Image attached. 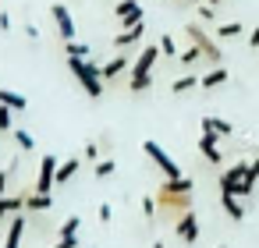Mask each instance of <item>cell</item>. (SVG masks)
<instances>
[{
    "mask_svg": "<svg viewBox=\"0 0 259 248\" xmlns=\"http://www.w3.org/2000/svg\"><path fill=\"white\" fill-rule=\"evenodd\" d=\"M68 68H71V75L78 78V85L85 89V96H89V100H100V96H103V71H100L93 61L68 57Z\"/></svg>",
    "mask_w": 259,
    "mask_h": 248,
    "instance_id": "obj_1",
    "label": "cell"
},
{
    "mask_svg": "<svg viewBox=\"0 0 259 248\" xmlns=\"http://www.w3.org/2000/svg\"><path fill=\"white\" fill-rule=\"evenodd\" d=\"M156 57H160V46H142L139 61L132 64V78H128L132 92H146L153 85V64H156Z\"/></svg>",
    "mask_w": 259,
    "mask_h": 248,
    "instance_id": "obj_2",
    "label": "cell"
},
{
    "mask_svg": "<svg viewBox=\"0 0 259 248\" xmlns=\"http://www.w3.org/2000/svg\"><path fill=\"white\" fill-rule=\"evenodd\" d=\"M252 188H255V181L248 177V163H231L220 174V191H227V195L245 199V195H252Z\"/></svg>",
    "mask_w": 259,
    "mask_h": 248,
    "instance_id": "obj_3",
    "label": "cell"
},
{
    "mask_svg": "<svg viewBox=\"0 0 259 248\" xmlns=\"http://www.w3.org/2000/svg\"><path fill=\"white\" fill-rule=\"evenodd\" d=\"M142 149H146V156H149V160L156 163V170H160L163 177H181V167L174 163V156H170V153H167V149H163L160 142H153V138H149V142H146Z\"/></svg>",
    "mask_w": 259,
    "mask_h": 248,
    "instance_id": "obj_4",
    "label": "cell"
},
{
    "mask_svg": "<svg viewBox=\"0 0 259 248\" xmlns=\"http://www.w3.org/2000/svg\"><path fill=\"white\" fill-rule=\"evenodd\" d=\"M188 36H192V43L202 50V61H209L213 68L224 61V50H220V46H217V43H213V39L202 32V25H188Z\"/></svg>",
    "mask_w": 259,
    "mask_h": 248,
    "instance_id": "obj_5",
    "label": "cell"
},
{
    "mask_svg": "<svg viewBox=\"0 0 259 248\" xmlns=\"http://www.w3.org/2000/svg\"><path fill=\"white\" fill-rule=\"evenodd\" d=\"M156 206L163 209V213H188L192 209V195H181V191H163V188H156Z\"/></svg>",
    "mask_w": 259,
    "mask_h": 248,
    "instance_id": "obj_6",
    "label": "cell"
},
{
    "mask_svg": "<svg viewBox=\"0 0 259 248\" xmlns=\"http://www.w3.org/2000/svg\"><path fill=\"white\" fill-rule=\"evenodd\" d=\"M57 163H61L57 156H43V160H39V177H36V188H32V191L54 195V188H57V184H54V177H57Z\"/></svg>",
    "mask_w": 259,
    "mask_h": 248,
    "instance_id": "obj_7",
    "label": "cell"
},
{
    "mask_svg": "<svg viewBox=\"0 0 259 248\" xmlns=\"http://www.w3.org/2000/svg\"><path fill=\"white\" fill-rule=\"evenodd\" d=\"M50 18H54V25H57V32H61V39H64V43H71V39H75V18H71V11H68L64 4H54V8H50Z\"/></svg>",
    "mask_w": 259,
    "mask_h": 248,
    "instance_id": "obj_8",
    "label": "cell"
},
{
    "mask_svg": "<svg viewBox=\"0 0 259 248\" xmlns=\"http://www.w3.org/2000/svg\"><path fill=\"white\" fill-rule=\"evenodd\" d=\"M178 237L185 241V244H195L199 241V216H195V209H188V213H181L178 216Z\"/></svg>",
    "mask_w": 259,
    "mask_h": 248,
    "instance_id": "obj_9",
    "label": "cell"
},
{
    "mask_svg": "<svg viewBox=\"0 0 259 248\" xmlns=\"http://www.w3.org/2000/svg\"><path fill=\"white\" fill-rule=\"evenodd\" d=\"M195 145H199V153H202V156H206L209 163H224V153H220V145H217V135H209V131H202Z\"/></svg>",
    "mask_w": 259,
    "mask_h": 248,
    "instance_id": "obj_10",
    "label": "cell"
},
{
    "mask_svg": "<svg viewBox=\"0 0 259 248\" xmlns=\"http://www.w3.org/2000/svg\"><path fill=\"white\" fill-rule=\"evenodd\" d=\"M202 131H209V135H217V138H227V135L234 131V124H231V121H224V117L206 114V117H202Z\"/></svg>",
    "mask_w": 259,
    "mask_h": 248,
    "instance_id": "obj_11",
    "label": "cell"
},
{
    "mask_svg": "<svg viewBox=\"0 0 259 248\" xmlns=\"http://www.w3.org/2000/svg\"><path fill=\"white\" fill-rule=\"evenodd\" d=\"M25 223H29V216H15V220H11V227H8V237H4V248H22Z\"/></svg>",
    "mask_w": 259,
    "mask_h": 248,
    "instance_id": "obj_12",
    "label": "cell"
},
{
    "mask_svg": "<svg viewBox=\"0 0 259 248\" xmlns=\"http://www.w3.org/2000/svg\"><path fill=\"white\" fill-rule=\"evenodd\" d=\"M54 206V195H43V191H25V213H47Z\"/></svg>",
    "mask_w": 259,
    "mask_h": 248,
    "instance_id": "obj_13",
    "label": "cell"
},
{
    "mask_svg": "<svg viewBox=\"0 0 259 248\" xmlns=\"http://www.w3.org/2000/svg\"><path fill=\"white\" fill-rule=\"evenodd\" d=\"M199 85L202 89H217V85H227V68L224 64H217V68H209L202 78H199Z\"/></svg>",
    "mask_w": 259,
    "mask_h": 248,
    "instance_id": "obj_14",
    "label": "cell"
},
{
    "mask_svg": "<svg viewBox=\"0 0 259 248\" xmlns=\"http://www.w3.org/2000/svg\"><path fill=\"white\" fill-rule=\"evenodd\" d=\"M220 202H224V209H227V216H231L234 223H241V220H245V206H241V199H238V195L220 191Z\"/></svg>",
    "mask_w": 259,
    "mask_h": 248,
    "instance_id": "obj_15",
    "label": "cell"
},
{
    "mask_svg": "<svg viewBox=\"0 0 259 248\" xmlns=\"http://www.w3.org/2000/svg\"><path fill=\"white\" fill-rule=\"evenodd\" d=\"M11 213H25V195H0V220Z\"/></svg>",
    "mask_w": 259,
    "mask_h": 248,
    "instance_id": "obj_16",
    "label": "cell"
},
{
    "mask_svg": "<svg viewBox=\"0 0 259 248\" xmlns=\"http://www.w3.org/2000/svg\"><path fill=\"white\" fill-rule=\"evenodd\" d=\"M142 36H146V22H142V25H135V29L117 32V36H114V46H132V43H142Z\"/></svg>",
    "mask_w": 259,
    "mask_h": 248,
    "instance_id": "obj_17",
    "label": "cell"
},
{
    "mask_svg": "<svg viewBox=\"0 0 259 248\" xmlns=\"http://www.w3.org/2000/svg\"><path fill=\"white\" fill-rule=\"evenodd\" d=\"M78 167H82V160H64V163H57V177H54V184H57V188L68 184V181L78 174Z\"/></svg>",
    "mask_w": 259,
    "mask_h": 248,
    "instance_id": "obj_18",
    "label": "cell"
},
{
    "mask_svg": "<svg viewBox=\"0 0 259 248\" xmlns=\"http://www.w3.org/2000/svg\"><path fill=\"white\" fill-rule=\"evenodd\" d=\"M0 103H8L15 114H25V107H29V100L22 92H15V89H0Z\"/></svg>",
    "mask_w": 259,
    "mask_h": 248,
    "instance_id": "obj_19",
    "label": "cell"
},
{
    "mask_svg": "<svg viewBox=\"0 0 259 248\" xmlns=\"http://www.w3.org/2000/svg\"><path fill=\"white\" fill-rule=\"evenodd\" d=\"M100 71H103V82H110V78H117L121 71H128V61H124V57H114V61H107Z\"/></svg>",
    "mask_w": 259,
    "mask_h": 248,
    "instance_id": "obj_20",
    "label": "cell"
},
{
    "mask_svg": "<svg viewBox=\"0 0 259 248\" xmlns=\"http://www.w3.org/2000/svg\"><path fill=\"white\" fill-rule=\"evenodd\" d=\"M199 78H202V75H181V78L170 82V92H188V89L199 85Z\"/></svg>",
    "mask_w": 259,
    "mask_h": 248,
    "instance_id": "obj_21",
    "label": "cell"
},
{
    "mask_svg": "<svg viewBox=\"0 0 259 248\" xmlns=\"http://www.w3.org/2000/svg\"><path fill=\"white\" fill-rule=\"evenodd\" d=\"M0 131H15V110L8 103H0Z\"/></svg>",
    "mask_w": 259,
    "mask_h": 248,
    "instance_id": "obj_22",
    "label": "cell"
},
{
    "mask_svg": "<svg viewBox=\"0 0 259 248\" xmlns=\"http://www.w3.org/2000/svg\"><path fill=\"white\" fill-rule=\"evenodd\" d=\"M78 227H82V216H68L61 227H57V237H68V234H78Z\"/></svg>",
    "mask_w": 259,
    "mask_h": 248,
    "instance_id": "obj_23",
    "label": "cell"
},
{
    "mask_svg": "<svg viewBox=\"0 0 259 248\" xmlns=\"http://www.w3.org/2000/svg\"><path fill=\"white\" fill-rule=\"evenodd\" d=\"M64 54H68V57H82V61H89V46H85V43H75V39L64 43Z\"/></svg>",
    "mask_w": 259,
    "mask_h": 248,
    "instance_id": "obj_24",
    "label": "cell"
},
{
    "mask_svg": "<svg viewBox=\"0 0 259 248\" xmlns=\"http://www.w3.org/2000/svg\"><path fill=\"white\" fill-rule=\"evenodd\" d=\"M15 142H18V149H25V153H32V149H36V138H32L25 128H22V131H15Z\"/></svg>",
    "mask_w": 259,
    "mask_h": 248,
    "instance_id": "obj_25",
    "label": "cell"
},
{
    "mask_svg": "<svg viewBox=\"0 0 259 248\" xmlns=\"http://www.w3.org/2000/svg\"><path fill=\"white\" fill-rule=\"evenodd\" d=\"M132 11H139V0H121V4L114 8V18H128Z\"/></svg>",
    "mask_w": 259,
    "mask_h": 248,
    "instance_id": "obj_26",
    "label": "cell"
},
{
    "mask_svg": "<svg viewBox=\"0 0 259 248\" xmlns=\"http://www.w3.org/2000/svg\"><path fill=\"white\" fill-rule=\"evenodd\" d=\"M199 61H202V50H199L195 43H192L188 50H181V64H199Z\"/></svg>",
    "mask_w": 259,
    "mask_h": 248,
    "instance_id": "obj_27",
    "label": "cell"
},
{
    "mask_svg": "<svg viewBox=\"0 0 259 248\" xmlns=\"http://www.w3.org/2000/svg\"><path fill=\"white\" fill-rule=\"evenodd\" d=\"M114 170H117V163H114V160H110V156H107V160H100V163H96V177H110V174H114Z\"/></svg>",
    "mask_w": 259,
    "mask_h": 248,
    "instance_id": "obj_28",
    "label": "cell"
},
{
    "mask_svg": "<svg viewBox=\"0 0 259 248\" xmlns=\"http://www.w3.org/2000/svg\"><path fill=\"white\" fill-rule=\"evenodd\" d=\"M156 46H160V54H167V57H174V54H178V46H174V39H170V36H160V43H156Z\"/></svg>",
    "mask_w": 259,
    "mask_h": 248,
    "instance_id": "obj_29",
    "label": "cell"
},
{
    "mask_svg": "<svg viewBox=\"0 0 259 248\" xmlns=\"http://www.w3.org/2000/svg\"><path fill=\"white\" fill-rule=\"evenodd\" d=\"M241 32V25L238 22H227V25H220V39H231V36H238Z\"/></svg>",
    "mask_w": 259,
    "mask_h": 248,
    "instance_id": "obj_30",
    "label": "cell"
},
{
    "mask_svg": "<svg viewBox=\"0 0 259 248\" xmlns=\"http://www.w3.org/2000/svg\"><path fill=\"white\" fill-rule=\"evenodd\" d=\"M82 241H78V234H68V237H57V244L54 248H78Z\"/></svg>",
    "mask_w": 259,
    "mask_h": 248,
    "instance_id": "obj_31",
    "label": "cell"
},
{
    "mask_svg": "<svg viewBox=\"0 0 259 248\" xmlns=\"http://www.w3.org/2000/svg\"><path fill=\"white\" fill-rule=\"evenodd\" d=\"M142 209H146V216H149V220H156V199H149V195H146V199H142Z\"/></svg>",
    "mask_w": 259,
    "mask_h": 248,
    "instance_id": "obj_32",
    "label": "cell"
},
{
    "mask_svg": "<svg viewBox=\"0 0 259 248\" xmlns=\"http://www.w3.org/2000/svg\"><path fill=\"white\" fill-rule=\"evenodd\" d=\"M199 18H202V22H213V18H217V15H213V4H199Z\"/></svg>",
    "mask_w": 259,
    "mask_h": 248,
    "instance_id": "obj_33",
    "label": "cell"
},
{
    "mask_svg": "<svg viewBox=\"0 0 259 248\" xmlns=\"http://www.w3.org/2000/svg\"><path fill=\"white\" fill-rule=\"evenodd\" d=\"M11 170H15V163H11L8 170H0V195H8V177H11Z\"/></svg>",
    "mask_w": 259,
    "mask_h": 248,
    "instance_id": "obj_34",
    "label": "cell"
},
{
    "mask_svg": "<svg viewBox=\"0 0 259 248\" xmlns=\"http://www.w3.org/2000/svg\"><path fill=\"white\" fill-rule=\"evenodd\" d=\"M96 156H100V142H89L85 145V160H96Z\"/></svg>",
    "mask_w": 259,
    "mask_h": 248,
    "instance_id": "obj_35",
    "label": "cell"
},
{
    "mask_svg": "<svg viewBox=\"0 0 259 248\" xmlns=\"http://www.w3.org/2000/svg\"><path fill=\"white\" fill-rule=\"evenodd\" d=\"M110 216H114V209H110V202H103V206H100V220L110 223Z\"/></svg>",
    "mask_w": 259,
    "mask_h": 248,
    "instance_id": "obj_36",
    "label": "cell"
},
{
    "mask_svg": "<svg viewBox=\"0 0 259 248\" xmlns=\"http://www.w3.org/2000/svg\"><path fill=\"white\" fill-rule=\"evenodd\" d=\"M0 29H4V32L11 29V15H0Z\"/></svg>",
    "mask_w": 259,
    "mask_h": 248,
    "instance_id": "obj_37",
    "label": "cell"
},
{
    "mask_svg": "<svg viewBox=\"0 0 259 248\" xmlns=\"http://www.w3.org/2000/svg\"><path fill=\"white\" fill-rule=\"evenodd\" d=\"M248 46H259V29H252V36H248Z\"/></svg>",
    "mask_w": 259,
    "mask_h": 248,
    "instance_id": "obj_38",
    "label": "cell"
},
{
    "mask_svg": "<svg viewBox=\"0 0 259 248\" xmlns=\"http://www.w3.org/2000/svg\"><path fill=\"white\" fill-rule=\"evenodd\" d=\"M153 248H167V244H163V241H153Z\"/></svg>",
    "mask_w": 259,
    "mask_h": 248,
    "instance_id": "obj_39",
    "label": "cell"
},
{
    "mask_svg": "<svg viewBox=\"0 0 259 248\" xmlns=\"http://www.w3.org/2000/svg\"><path fill=\"white\" fill-rule=\"evenodd\" d=\"M181 4H199V0H181Z\"/></svg>",
    "mask_w": 259,
    "mask_h": 248,
    "instance_id": "obj_40",
    "label": "cell"
},
{
    "mask_svg": "<svg viewBox=\"0 0 259 248\" xmlns=\"http://www.w3.org/2000/svg\"><path fill=\"white\" fill-rule=\"evenodd\" d=\"M206 4H213V8H217V4H220V0H206Z\"/></svg>",
    "mask_w": 259,
    "mask_h": 248,
    "instance_id": "obj_41",
    "label": "cell"
},
{
    "mask_svg": "<svg viewBox=\"0 0 259 248\" xmlns=\"http://www.w3.org/2000/svg\"><path fill=\"white\" fill-rule=\"evenodd\" d=\"M217 248H227V244H217Z\"/></svg>",
    "mask_w": 259,
    "mask_h": 248,
    "instance_id": "obj_42",
    "label": "cell"
}]
</instances>
